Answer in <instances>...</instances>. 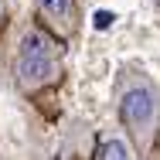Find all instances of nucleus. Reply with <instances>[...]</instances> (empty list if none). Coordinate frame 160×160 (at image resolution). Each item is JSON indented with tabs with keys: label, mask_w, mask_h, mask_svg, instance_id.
I'll return each mask as SVG.
<instances>
[{
	"label": "nucleus",
	"mask_w": 160,
	"mask_h": 160,
	"mask_svg": "<svg viewBox=\"0 0 160 160\" xmlns=\"http://www.w3.org/2000/svg\"><path fill=\"white\" fill-rule=\"evenodd\" d=\"M34 14L41 21V28H48L58 41H72L78 31V3L75 0H34Z\"/></svg>",
	"instance_id": "nucleus-3"
},
{
	"label": "nucleus",
	"mask_w": 160,
	"mask_h": 160,
	"mask_svg": "<svg viewBox=\"0 0 160 160\" xmlns=\"http://www.w3.org/2000/svg\"><path fill=\"white\" fill-rule=\"evenodd\" d=\"M7 17H10V10H7V0H0V34L7 28Z\"/></svg>",
	"instance_id": "nucleus-5"
},
{
	"label": "nucleus",
	"mask_w": 160,
	"mask_h": 160,
	"mask_svg": "<svg viewBox=\"0 0 160 160\" xmlns=\"http://www.w3.org/2000/svg\"><path fill=\"white\" fill-rule=\"evenodd\" d=\"M116 116L143 157L160 143V85L140 68H123L116 78Z\"/></svg>",
	"instance_id": "nucleus-1"
},
{
	"label": "nucleus",
	"mask_w": 160,
	"mask_h": 160,
	"mask_svg": "<svg viewBox=\"0 0 160 160\" xmlns=\"http://www.w3.org/2000/svg\"><path fill=\"white\" fill-rule=\"evenodd\" d=\"M147 160H160V153H157V150H153V153H150V157H147Z\"/></svg>",
	"instance_id": "nucleus-7"
},
{
	"label": "nucleus",
	"mask_w": 160,
	"mask_h": 160,
	"mask_svg": "<svg viewBox=\"0 0 160 160\" xmlns=\"http://www.w3.org/2000/svg\"><path fill=\"white\" fill-rule=\"evenodd\" d=\"M65 75V41L41 24H28L14 48V82L24 96L58 85Z\"/></svg>",
	"instance_id": "nucleus-2"
},
{
	"label": "nucleus",
	"mask_w": 160,
	"mask_h": 160,
	"mask_svg": "<svg viewBox=\"0 0 160 160\" xmlns=\"http://www.w3.org/2000/svg\"><path fill=\"white\" fill-rule=\"evenodd\" d=\"M92 160H147V157L136 150V143L126 136V129L116 126V129H102L99 133Z\"/></svg>",
	"instance_id": "nucleus-4"
},
{
	"label": "nucleus",
	"mask_w": 160,
	"mask_h": 160,
	"mask_svg": "<svg viewBox=\"0 0 160 160\" xmlns=\"http://www.w3.org/2000/svg\"><path fill=\"white\" fill-rule=\"evenodd\" d=\"M109 21H112L109 14H96V28H109Z\"/></svg>",
	"instance_id": "nucleus-6"
}]
</instances>
